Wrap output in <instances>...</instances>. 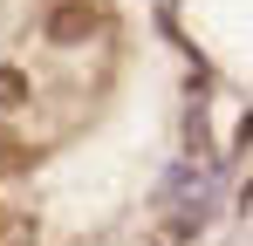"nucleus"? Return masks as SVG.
<instances>
[{"label": "nucleus", "mask_w": 253, "mask_h": 246, "mask_svg": "<svg viewBox=\"0 0 253 246\" xmlns=\"http://www.w3.org/2000/svg\"><path fill=\"white\" fill-rule=\"evenodd\" d=\"M42 35L55 41V48H83V41L103 35V7H96V0H55L48 21H42Z\"/></svg>", "instance_id": "obj_1"}, {"label": "nucleus", "mask_w": 253, "mask_h": 246, "mask_svg": "<svg viewBox=\"0 0 253 246\" xmlns=\"http://www.w3.org/2000/svg\"><path fill=\"white\" fill-rule=\"evenodd\" d=\"M28 103V76L21 69H0V110H21Z\"/></svg>", "instance_id": "obj_2"}]
</instances>
